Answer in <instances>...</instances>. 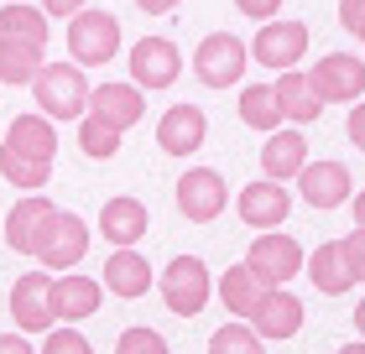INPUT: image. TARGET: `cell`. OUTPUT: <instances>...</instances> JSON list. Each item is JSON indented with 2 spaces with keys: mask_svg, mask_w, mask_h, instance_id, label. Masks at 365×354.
I'll use <instances>...</instances> for the list:
<instances>
[{
  "mask_svg": "<svg viewBox=\"0 0 365 354\" xmlns=\"http://www.w3.org/2000/svg\"><path fill=\"white\" fill-rule=\"evenodd\" d=\"M31 99L47 120H84L89 115V83H84V68L78 63H47V68L31 78Z\"/></svg>",
  "mask_w": 365,
  "mask_h": 354,
  "instance_id": "cell-1",
  "label": "cell"
},
{
  "mask_svg": "<svg viewBox=\"0 0 365 354\" xmlns=\"http://www.w3.org/2000/svg\"><path fill=\"white\" fill-rule=\"evenodd\" d=\"M245 63H251V47L235 31H209L193 53V73H198L204 89H235L245 78Z\"/></svg>",
  "mask_w": 365,
  "mask_h": 354,
  "instance_id": "cell-2",
  "label": "cell"
},
{
  "mask_svg": "<svg viewBox=\"0 0 365 354\" xmlns=\"http://www.w3.org/2000/svg\"><path fill=\"white\" fill-rule=\"evenodd\" d=\"M68 63H78V68H99V63H110L115 53H120V21H115L110 11H78L68 16Z\"/></svg>",
  "mask_w": 365,
  "mask_h": 354,
  "instance_id": "cell-3",
  "label": "cell"
},
{
  "mask_svg": "<svg viewBox=\"0 0 365 354\" xmlns=\"http://www.w3.org/2000/svg\"><path fill=\"white\" fill-rule=\"evenodd\" d=\"M157 292H162V308L178 313V318H198L209 308V266L198 256H178L168 261V271L157 276Z\"/></svg>",
  "mask_w": 365,
  "mask_h": 354,
  "instance_id": "cell-4",
  "label": "cell"
},
{
  "mask_svg": "<svg viewBox=\"0 0 365 354\" xmlns=\"http://www.w3.org/2000/svg\"><path fill=\"white\" fill-rule=\"evenodd\" d=\"M303 261H308V250L292 240V234H282V229H261L251 250H245V266L267 281V286H287L297 271H303Z\"/></svg>",
  "mask_w": 365,
  "mask_h": 354,
  "instance_id": "cell-5",
  "label": "cell"
},
{
  "mask_svg": "<svg viewBox=\"0 0 365 354\" xmlns=\"http://www.w3.org/2000/svg\"><path fill=\"white\" fill-rule=\"evenodd\" d=\"M308 83H313V94H319L324 105H360V94H365V58L324 53L308 68Z\"/></svg>",
  "mask_w": 365,
  "mask_h": 354,
  "instance_id": "cell-6",
  "label": "cell"
},
{
  "mask_svg": "<svg viewBox=\"0 0 365 354\" xmlns=\"http://www.w3.org/2000/svg\"><path fill=\"white\" fill-rule=\"evenodd\" d=\"M53 224H58V204L47 193H26V198H16L11 214H6V245L16 256H37L42 240L53 234Z\"/></svg>",
  "mask_w": 365,
  "mask_h": 354,
  "instance_id": "cell-7",
  "label": "cell"
},
{
  "mask_svg": "<svg viewBox=\"0 0 365 354\" xmlns=\"http://www.w3.org/2000/svg\"><path fill=\"white\" fill-rule=\"evenodd\" d=\"M11 318H16V328L21 333H47V328H58V313H53V271H26V276H16L11 286Z\"/></svg>",
  "mask_w": 365,
  "mask_h": 354,
  "instance_id": "cell-8",
  "label": "cell"
},
{
  "mask_svg": "<svg viewBox=\"0 0 365 354\" xmlns=\"http://www.w3.org/2000/svg\"><path fill=\"white\" fill-rule=\"evenodd\" d=\"M178 209H182V219H193V224H214V219L230 209V182L214 172V167H188V172L178 177Z\"/></svg>",
  "mask_w": 365,
  "mask_h": 354,
  "instance_id": "cell-9",
  "label": "cell"
},
{
  "mask_svg": "<svg viewBox=\"0 0 365 354\" xmlns=\"http://www.w3.org/2000/svg\"><path fill=\"white\" fill-rule=\"evenodd\" d=\"M303 53H308V26L303 21H261L256 42H251V58L261 68H272V73L297 68Z\"/></svg>",
  "mask_w": 365,
  "mask_h": 354,
  "instance_id": "cell-10",
  "label": "cell"
},
{
  "mask_svg": "<svg viewBox=\"0 0 365 354\" xmlns=\"http://www.w3.org/2000/svg\"><path fill=\"white\" fill-rule=\"evenodd\" d=\"M89 256V224L78 214H68V209H58V224H53V234L42 240V250L31 261H42V271H53V276H63V271H78V261Z\"/></svg>",
  "mask_w": 365,
  "mask_h": 354,
  "instance_id": "cell-11",
  "label": "cell"
},
{
  "mask_svg": "<svg viewBox=\"0 0 365 354\" xmlns=\"http://www.w3.org/2000/svg\"><path fill=\"white\" fill-rule=\"evenodd\" d=\"M182 73V53L168 37H141L130 47V83L146 94V89H173Z\"/></svg>",
  "mask_w": 365,
  "mask_h": 354,
  "instance_id": "cell-12",
  "label": "cell"
},
{
  "mask_svg": "<svg viewBox=\"0 0 365 354\" xmlns=\"http://www.w3.org/2000/svg\"><path fill=\"white\" fill-rule=\"evenodd\" d=\"M297 198L308 209H339L355 198V182H350V167L344 162H308L297 172Z\"/></svg>",
  "mask_w": 365,
  "mask_h": 354,
  "instance_id": "cell-13",
  "label": "cell"
},
{
  "mask_svg": "<svg viewBox=\"0 0 365 354\" xmlns=\"http://www.w3.org/2000/svg\"><path fill=\"white\" fill-rule=\"evenodd\" d=\"M89 115L125 136L130 125H141V115H146V94L136 89V83H94V89H89Z\"/></svg>",
  "mask_w": 365,
  "mask_h": 354,
  "instance_id": "cell-14",
  "label": "cell"
},
{
  "mask_svg": "<svg viewBox=\"0 0 365 354\" xmlns=\"http://www.w3.org/2000/svg\"><path fill=\"white\" fill-rule=\"evenodd\" d=\"M235 214L245 219V229H282V219L292 214V198H287L282 182L261 177V182H245V188H240Z\"/></svg>",
  "mask_w": 365,
  "mask_h": 354,
  "instance_id": "cell-15",
  "label": "cell"
},
{
  "mask_svg": "<svg viewBox=\"0 0 365 354\" xmlns=\"http://www.w3.org/2000/svg\"><path fill=\"white\" fill-rule=\"evenodd\" d=\"M99 302H105V281H94L84 271L53 276V313H58V323H84V318L99 313Z\"/></svg>",
  "mask_w": 365,
  "mask_h": 354,
  "instance_id": "cell-16",
  "label": "cell"
},
{
  "mask_svg": "<svg viewBox=\"0 0 365 354\" xmlns=\"http://www.w3.org/2000/svg\"><path fill=\"white\" fill-rule=\"evenodd\" d=\"M209 136V120L198 105H173L168 115L157 120V146L168 151V157H193L198 146Z\"/></svg>",
  "mask_w": 365,
  "mask_h": 354,
  "instance_id": "cell-17",
  "label": "cell"
},
{
  "mask_svg": "<svg viewBox=\"0 0 365 354\" xmlns=\"http://www.w3.org/2000/svg\"><path fill=\"white\" fill-rule=\"evenodd\" d=\"M146 229H152V219H146V204H141V198H110V204L99 209V234H105L115 250L141 245Z\"/></svg>",
  "mask_w": 365,
  "mask_h": 354,
  "instance_id": "cell-18",
  "label": "cell"
},
{
  "mask_svg": "<svg viewBox=\"0 0 365 354\" xmlns=\"http://www.w3.org/2000/svg\"><path fill=\"white\" fill-rule=\"evenodd\" d=\"M99 281H105L115 297H125V302H136V297H146V292L157 286V276H152V261H146L136 245H130V250H110L105 276H99Z\"/></svg>",
  "mask_w": 365,
  "mask_h": 354,
  "instance_id": "cell-19",
  "label": "cell"
},
{
  "mask_svg": "<svg viewBox=\"0 0 365 354\" xmlns=\"http://www.w3.org/2000/svg\"><path fill=\"white\" fill-rule=\"evenodd\" d=\"M214 292H220V302L230 308V318L251 323V318H256V308L267 302V292H272V286H267V281H261V276L251 271V266L240 261V266H230V271H225L220 281H214Z\"/></svg>",
  "mask_w": 365,
  "mask_h": 354,
  "instance_id": "cell-20",
  "label": "cell"
},
{
  "mask_svg": "<svg viewBox=\"0 0 365 354\" xmlns=\"http://www.w3.org/2000/svg\"><path fill=\"white\" fill-rule=\"evenodd\" d=\"M0 146L21 151V157H37V162H53L58 157V125L47 120L42 110H26V115H16V120L6 125V141Z\"/></svg>",
  "mask_w": 365,
  "mask_h": 354,
  "instance_id": "cell-21",
  "label": "cell"
},
{
  "mask_svg": "<svg viewBox=\"0 0 365 354\" xmlns=\"http://www.w3.org/2000/svg\"><path fill=\"white\" fill-rule=\"evenodd\" d=\"M308 167V136H297V125H282L267 136V146H261V172H267L272 182H287Z\"/></svg>",
  "mask_w": 365,
  "mask_h": 354,
  "instance_id": "cell-22",
  "label": "cell"
},
{
  "mask_svg": "<svg viewBox=\"0 0 365 354\" xmlns=\"http://www.w3.org/2000/svg\"><path fill=\"white\" fill-rule=\"evenodd\" d=\"M272 89H277L282 120H287V125H297V130H303V125H313V120L324 115V99L313 94V83H308V73H303V68L277 73V83H272Z\"/></svg>",
  "mask_w": 365,
  "mask_h": 354,
  "instance_id": "cell-23",
  "label": "cell"
},
{
  "mask_svg": "<svg viewBox=\"0 0 365 354\" xmlns=\"http://www.w3.org/2000/svg\"><path fill=\"white\" fill-rule=\"evenodd\" d=\"M251 328H256L267 344H277V339H292V333L303 328V302H297L292 292H282V286H272V292H267V302H261V308H256V318H251Z\"/></svg>",
  "mask_w": 365,
  "mask_h": 354,
  "instance_id": "cell-24",
  "label": "cell"
},
{
  "mask_svg": "<svg viewBox=\"0 0 365 354\" xmlns=\"http://www.w3.org/2000/svg\"><path fill=\"white\" fill-rule=\"evenodd\" d=\"M303 271L313 276V286H319L324 297H339V292H350V286H355V271H350V261H344V245L339 240H324L319 250H308Z\"/></svg>",
  "mask_w": 365,
  "mask_h": 354,
  "instance_id": "cell-25",
  "label": "cell"
},
{
  "mask_svg": "<svg viewBox=\"0 0 365 354\" xmlns=\"http://www.w3.org/2000/svg\"><path fill=\"white\" fill-rule=\"evenodd\" d=\"M0 37L47 47V37H53V21H47L42 6H31V0H16V6H0Z\"/></svg>",
  "mask_w": 365,
  "mask_h": 354,
  "instance_id": "cell-26",
  "label": "cell"
},
{
  "mask_svg": "<svg viewBox=\"0 0 365 354\" xmlns=\"http://www.w3.org/2000/svg\"><path fill=\"white\" fill-rule=\"evenodd\" d=\"M47 47H31V42H11L0 37V83H16V89H31V78L47 68Z\"/></svg>",
  "mask_w": 365,
  "mask_h": 354,
  "instance_id": "cell-27",
  "label": "cell"
},
{
  "mask_svg": "<svg viewBox=\"0 0 365 354\" xmlns=\"http://www.w3.org/2000/svg\"><path fill=\"white\" fill-rule=\"evenodd\" d=\"M240 120L261 130V136H272V130H282L287 120H282V105H277V89L272 83H251V89H240Z\"/></svg>",
  "mask_w": 365,
  "mask_h": 354,
  "instance_id": "cell-28",
  "label": "cell"
},
{
  "mask_svg": "<svg viewBox=\"0 0 365 354\" xmlns=\"http://www.w3.org/2000/svg\"><path fill=\"white\" fill-rule=\"evenodd\" d=\"M0 177H6L11 188H21V193H42L47 177H53V162H37V157H21V151L0 146Z\"/></svg>",
  "mask_w": 365,
  "mask_h": 354,
  "instance_id": "cell-29",
  "label": "cell"
},
{
  "mask_svg": "<svg viewBox=\"0 0 365 354\" xmlns=\"http://www.w3.org/2000/svg\"><path fill=\"white\" fill-rule=\"evenodd\" d=\"M209 354H267V339L251 328V323H240V318H230L225 328H214V339H209Z\"/></svg>",
  "mask_w": 365,
  "mask_h": 354,
  "instance_id": "cell-30",
  "label": "cell"
},
{
  "mask_svg": "<svg viewBox=\"0 0 365 354\" xmlns=\"http://www.w3.org/2000/svg\"><path fill=\"white\" fill-rule=\"evenodd\" d=\"M78 151H84L89 162H110L115 151H120V130H110L105 120L84 115V120H78Z\"/></svg>",
  "mask_w": 365,
  "mask_h": 354,
  "instance_id": "cell-31",
  "label": "cell"
},
{
  "mask_svg": "<svg viewBox=\"0 0 365 354\" xmlns=\"http://www.w3.org/2000/svg\"><path fill=\"white\" fill-rule=\"evenodd\" d=\"M42 354H94V344L73 323H63V328H47L42 333Z\"/></svg>",
  "mask_w": 365,
  "mask_h": 354,
  "instance_id": "cell-32",
  "label": "cell"
},
{
  "mask_svg": "<svg viewBox=\"0 0 365 354\" xmlns=\"http://www.w3.org/2000/svg\"><path fill=\"white\" fill-rule=\"evenodd\" d=\"M115 354H173V344L162 339L157 328H125L120 344H115Z\"/></svg>",
  "mask_w": 365,
  "mask_h": 354,
  "instance_id": "cell-33",
  "label": "cell"
},
{
  "mask_svg": "<svg viewBox=\"0 0 365 354\" xmlns=\"http://www.w3.org/2000/svg\"><path fill=\"white\" fill-rule=\"evenodd\" d=\"M339 245H344V261H350V271H355V286H365V229H350Z\"/></svg>",
  "mask_w": 365,
  "mask_h": 354,
  "instance_id": "cell-34",
  "label": "cell"
},
{
  "mask_svg": "<svg viewBox=\"0 0 365 354\" xmlns=\"http://www.w3.org/2000/svg\"><path fill=\"white\" fill-rule=\"evenodd\" d=\"M339 26L350 37H365V0H339Z\"/></svg>",
  "mask_w": 365,
  "mask_h": 354,
  "instance_id": "cell-35",
  "label": "cell"
},
{
  "mask_svg": "<svg viewBox=\"0 0 365 354\" xmlns=\"http://www.w3.org/2000/svg\"><path fill=\"white\" fill-rule=\"evenodd\" d=\"M235 11H240V16H251V21H277L282 0H235Z\"/></svg>",
  "mask_w": 365,
  "mask_h": 354,
  "instance_id": "cell-36",
  "label": "cell"
},
{
  "mask_svg": "<svg viewBox=\"0 0 365 354\" xmlns=\"http://www.w3.org/2000/svg\"><path fill=\"white\" fill-rule=\"evenodd\" d=\"M344 136H350L360 151H365V99L360 105H350V120H344Z\"/></svg>",
  "mask_w": 365,
  "mask_h": 354,
  "instance_id": "cell-37",
  "label": "cell"
},
{
  "mask_svg": "<svg viewBox=\"0 0 365 354\" xmlns=\"http://www.w3.org/2000/svg\"><path fill=\"white\" fill-rule=\"evenodd\" d=\"M89 0H42V11H47V21H53V16H63V21H68V16H78L84 11Z\"/></svg>",
  "mask_w": 365,
  "mask_h": 354,
  "instance_id": "cell-38",
  "label": "cell"
},
{
  "mask_svg": "<svg viewBox=\"0 0 365 354\" xmlns=\"http://www.w3.org/2000/svg\"><path fill=\"white\" fill-rule=\"evenodd\" d=\"M0 354H37L26 344V333H0Z\"/></svg>",
  "mask_w": 365,
  "mask_h": 354,
  "instance_id": "cell-39",
  "label": "cell"
},
{
  "mask_svg": "<svg viewBox=\"0 0 365 354\" xmlns=\"http://www.w3.org/2000/svg\"><path fill=\"white\" fill-rule=\"evenodd\" d=\"M136 6L146 11V16H168V11H178L182 0H136Z\"/></svg>",
  "mask_w": 365,
  "mask_h": 354,
  "instance_id": "cell-40",
  "label": "cell"
},
{
  "mask_svg": "<svg viewBox=\"0 0 365 354\" xmlns=\"http://www.w3.org/2000/svg\"><path fill=\"white\" fill-rule=\"evenodd\" d=\"M350 219H355V229H365V188L350 198Z\"/></svg>",
  "mask_w": 365,
  "mask_h": 354,
  "instance_id": "cell-41",
  "label": "cell"
},
{
  "mask_svg": "<svg viewBox=\"0 0 365 354\" xmlns=\"http://www.w3.org/2000/svg\"><path fill=\"white\" fill-rule=\"evenodd\" d=\"M355 328H360V339H365V297L355 302Z\"/></svg>",
  "mask_w": 365,
  "mask_h": 354,
  "instance_id": "cell-42",
  "label": "cell"
},
{
  "mask_svg": "<svg viewBox=\"0 0 365 354\" xmlns=\"http://www.w3.org/2000/svg\"><path fill=\"white\" fill-rule=\"evenodd\" d=\"M334 354H365V344H339Z\"/></svg>",
  "mask_w": 365,
  "mask_h": 354,
  "instance_id": "cell-43",
  "label": "cell"
},
{
  "mask_svg": "<svg viewBox=\"0 0 365 354\" xmlns=\"http://www.w3.org/2000/svg\"><path fill=\"white\" fill-rule=\"evenodd\" d=\"M6 6H16V0H6Z\"/></svg>",
  "mask_w": 365,
  "mask_h": 354,
  "instance_id": "cell-44",
  "label": "cell"
},
{
  "mask_svg": "<svg viewBox=\"0 0 365 354\" xmlns=\"http://www.w3.org/2000/svg\"><path fill=\"white\" fill-rule=\"evenodd\" d=\"M360 47H365V37H360Z\"/></svg>",
  "mask_w": 365,
  "mask_h": 354,
  "instance_id": "cell-45",
  "label": "cell"
}]
</instances>
